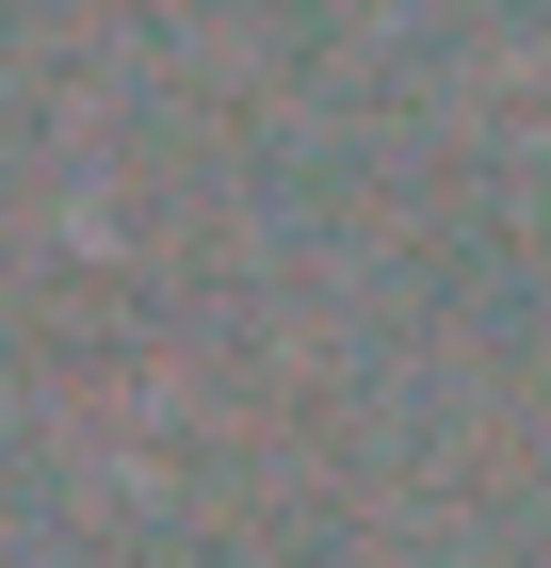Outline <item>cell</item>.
Masks as SVG:
<instances>
[]
</instances>
